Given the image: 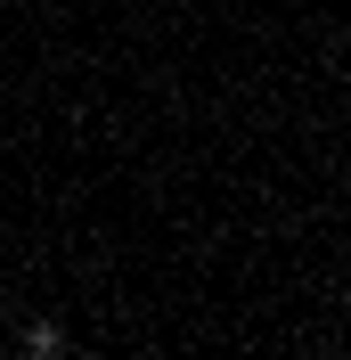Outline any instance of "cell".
I'll return each mask as SVG.
<instances>
[{
    "label": "cell",
    "instance_id": "cell-1",
    "mask_svg": "<svg viewBox=\"0 0 351 360\" xmlns=\"http://www.w3.org/2000/svg\"><path fill=\"white\" fill-rule=\"evenodd\" d=\"M25 360H66V328L58 319H33L25 328Z\"/></svg>",
    "mask_w": 351,
    "mask_h": 360
}]
</instances>
